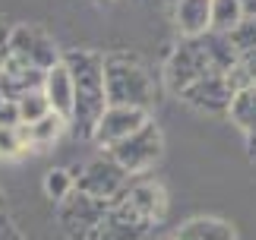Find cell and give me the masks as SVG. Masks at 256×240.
Instances as JSON below:
<instances>
[{
	"label": "cell",
	"instance_id": "obj_1",
	"mask_svg": "<svg viewBox=\"0 0 256 240\" xmlns=\"http://www.w3.org/2000/svg\"><path fill=\"white\" fill-rule=\"evenodd\" d=\"M64 64L73 76V130L80 136H92L102 114L108 111V88H104V57L95 51H66Z\"/></svg>",
	"mask_w": 256,
	"mask_h": 240
},
{
	"label": "cell",
	"instance_id": "obj_2",
	"mask_svg": "<svg viewBox=\"0 0 256 240\" xmlns=\"http://www.w3.org/2000/svg\"><path fill=\"white\" fill-rule=\"evenodd\" d=\"M104 88L108 108H136L149 111L155 102V82L149 66L133 54H108L104 57Z\"/></svg>",
	"mask_w": 256,
	"mask_h": 240
},
{
	"label": "cell",
	"instance_id": "obj_3",
	"mask_svg": "<svg viewBox=\"0 0 256 240\" xmlns=\"http://www.w3.org/2000/svg\"><path fill=\"white\" fill-rule=\"evenodd\" d=\"M218 73L212 64L209 51H206V42L202 38H184L180 44L174 48V54L168 57V66H164V79H168V88L180 98L186 88L200 79Z\"/></svg>",
	"mask_w": 256,
	"mask_h": 240
},
{
	"label": "cell",
	"instance_id": "obj_4",
	"mask_svg": "<svg viewBox=\"0 0 256 240\" xmlns=\"http://www.w3.org/2000/svg\"><path fill=\"white\" fill-rule=\"evenodd\" d=\"M108 206L111 202H102V199H95L88 193L73 190L60 202V208H57V222H60L64 234L70 240H95L98 231H102V224H104Z\"/></svg>",
	"mask_w": 256,
	"mask_h": 240
},
{
	"label": "cell",
	"instance_id": "obj_5",
	"mask_svg": "<svg viewBox=\"0 0 256 240\" xmlns=\"http://www.w3.org/2000/svg\"><path fill=\"white\" fill-rule=\"evenodd\" d=\"M126 186H130V174L114 162L111 152L92 158V162L80 171V177H76V190L95 196V199H102V202H114V199H120L126 193Z\"/></svg>",
	"mask_w": 256,
	"mask_h": 240
},
{
	"label": "cell",
	"instance_id": "obj_6",
	"mask_svg": "<svg viewBox=\"0 0 256 240\" xmlns=\"http://www.w3.org/2000/svg\"><path fill=\"white\" fill-rule=\"evenodd\" d=\"M108 152H111V158L130 177L133 174H142V171H149V168L162 158V130L149 120L142 130H136V133L126 136L124 142L111 146Z\"/></svg>",
	"mask_w": 256,
	"mask_h": 240
},
{
	"label": "cell",
	"instance_id": "obj_7",
	"mask_svg": "<svg viewBox=\"0 0 256 240\" xmlns=\"http://www.w3.org/2000/svg\"><path fill=\"white\" fill-rule=\"evenodd\" d=\"M10 57L22 60V64L42 70V73H48L51 66H57L64 60L57 54V44L32 26H19V28L10 32Z\"/></svg>",
	"mask_w": 256,
	"mask_h": 240
},
{
	"label": "cell",
	"instance_id": "obj_8",
	"mask_svg": "<svg viewBox=\"0 0 256 240\" xmlns=\"http://www.w3.org/2000/svg\"><path fill=\"white\" fill-rule=\"evenodd\" d=\"M152 222L146 215H140L136 208L126 202V199H114L108 206V215H104V224L98 231L95 240H146L152 234Z\"/></svg>",
	"mask_w": 256,
	"mask_h": 240
},
{
	"label": "cell",
	"instance_id": "obj_9",
	"mask_svg": "<svg viewBox=\"0 0 256 240\" xmlns=\"http://www.w3.org/2000/svg\"><path fill=\"white\" fill-rule=\"evenodd\" d=\"M234 95H238V92H234V86L228 82V76H224V73H212V76L200 79V82H193L180 98L190 108H196V111L222 114V111H231Z\"/></svg>",
	"mask_w": 256,
	"mask_h": 240
},
{
	"label": "cell",
	"instance_id": "obj_10",
	"mask_svg": "<svg viewBox=\"0 0 256 240\" xmlns=\"http://www.w3.org/2000/svg\"><path fill=\"white\" fill-rule=\"evenodd\" d=\"M146 124H149V114H146V111H136V108H114L111 104L102 114V120H98L92 139L98 146L111 148L117 142H124L126 136H133L136 130H142Z\"/></svg>",
	"mask_w": 256,
	"mask_h": 240
},
{
	"label": "cell",
	"instance_id": "obj_11",
	"mask_svg": "<svg viewBox=\"0 0 256 240\" xmlns=\"http://www.w3.org/2000/svg\"><path fill=\"white\" fill-rule=\"evenodd\" d=\"M44 86V73L35 66L22 64V60L16 57H6L4 70H0V95L6 98V102H19L22 95L35 92V88Z\"/></svg>",
	"mask_w": 256,
	"mask_h": 240
},
{
	"label": "cell",
	"instance_id": "obj_12",
	"mask_svg": "<svg viewBox=\"0 0 256 240\" xmlns=\"http://www.w3.org/2000/svg\"><path fill=\"white\" fill-rule=\"evenodd\" d=\"M42 88H44L48 102H51V111L60 114L64 120H70V117H73L76 92H73V76H70V70H66L64 60L44 73V86H42Z\"/></svg>",
	"mask_w": 256,
	"mask_h": 240
},
{
	"label": "cell",
	"instance_id": "obj_13",
	"mask_svg": "<svg viewBox=\"0 0 256 240\" xmlns=\"http://www.w3.org/2000/svg\"><path fill=\"white\" fill-rule=\"evenodd\" d=\"M124 199L130 202L140 215H146L152 224H158L164 212H168V196H164L162 184H152V180H142V184H130L126 186Z\"/></svg>",
	"mask_w": 256,
	"mask_h": 240
},
{
	"label": "cell",
	"instance_id": "obj_14",
	"mask_svg": "<svg viewBox=\"0 0 256 240\" xmlns=\"http://www.w3.org/2000/svg\"><path fill=\"white\" fill-rule=\"evenodd\" d=\"M177 26L186 38L212 32V0H177Z\"/></svg>",
	"mask_w": 256,
	"mask_h": 240
},
{
	"label": "cell",
	"instance_id": "obj_15",
	"mask_svg": "<svg viewBox=\"0 0 256 240\" xmlns=\"http://www.w3.org/2000/svg\"><path fill=\"white\" fill-rule=\"evenodd\" d=\"M171 240H238V234L222 218H193V222L177 228Z\"/></svg>",
	"mask_w": 256,
	"mask_h": 240
},
{
	"label": "cell",
	"instance_id": "obj_16",
	"mask_svg": "<svg viewBox=\"0 0 256 240\" xmlns=\"http://www.w3.org/2000/svg\"><path fill=\"white\" fill-rule=\"evenodd\" d=\"M228 114L247 136L250 155H256V88H244V92L234 95V104Z\"/></svg>",
	"mask_w": 256,
	"mask_h": 240
},
{
	"label": "cell",
	"instance_id": "obj_17",
	"mask_svg": "<svg viewBox=\"0 0 256 240\" xmlns=\"http://www.w3.org/2000/svg\"><path fill=\"white\" fill-rule=\"evenodd\" d=\"M64 126L66 120L60 114H48L44 120H38L32 126H19V136H22V146H51L64 133Z\"/></svg>",
	"mask_w": 256,
	"mask_h": 240
},
{
	"label": "cell",
	"instance_id": "obj_18",
	"mask_svg": "<svg viewBox=\"0 0 256 240\" xmlns=\"http://www.w3.org/2000/svg\"><path fill=\"white\" fill-rule=\"evenodd\" d=\"M244 19L240 0H212V32L231 35Z\"/></svg>",
	"mask_w": 256,
	"mask_h": 240
},
{
	"label": "cell",
	"instance_id": "obj_19",
	"mask_svg": "<svg viewBox=\"0 0 256 240\" xmlns=\"http://www.w3.org/2000/svg\"><path fill=\"white\" fill-rule=\"evenodd\" d=\"M16 104H19V120H22V126H32V124H38V120H44L48 114H54L44 88H35V92L22 95Z\"/></svg>",
	"mask_w": 256,
	"mask_h": 240
},
{
	"label": "cell",
	"instance_id": "obj_20",
	"mask_svg": "<svg viewBox=\"0 0 256 240\" xmlns=\"http://www.w3.org/2000/svg\"><path fill=\"white\" fill-rule=\"evenodd\" d=\"M228 82L234 86V92H244V88H256V51L238 57L234 70L228 73Z\"/></svg>",
	"mask_w": 256,
	"mask_h": 240
},
{
	"label": "cell",
	"instance_id": "obj_21",
	"mask_svg": "<svg viewBox=\"0 0 256 240\" xmlns=\"http://www.w3.org/2000/svg\"><path fill=\"white\" fill-rule=\"evenodd\" d=\"M73 190H76V177L66 171V168H54V171L44 177V193L51 196L54 202H64Z\"/></svg>",
	"mask_w": 256,
	"mask_h": 240
},
{
	"label": "cell",
	"instance_id": "obj_22",
	"mask_svg": "<svg viewBox=\"0 0 256 240\" xmlns=\"http://www.w3.org/2000/svg\"><path fill=\"white\" fill-rule=\"evenodd\" d=\"M228 42H231L234 51H238V57L256 51V19H253V16H244V19H240V26L228 35Z\"/></svg>",
	"mask_w": 256,
	"mask_h": 240
},
{
	"label": "cell",
	"instance_id": "obj_23",
	"mask_svg": "<svg viewBox=\"0 0 256 240\" xmlns=\"http://www.w3.org/2000/svg\"><path fill=\"white\" fill-rule=\"evenodd\" d=\"M22 148V136L19 130H4L0 126V155H16Z\"/></svg>",
	"mask_w": 256,
	"mask_h": 240
},
{
	"label": "cell",
	"instance_id": "obj_24",
	"mask_svg": "<svg viewBox=\"0 0 256 240\" xmlns=\"http://www.w3.org/2000/svg\"><path fill=\"white\" fill-rule=\"evenodd\" d=\"M0 126H4V130H19V126H22L16 102H4V104H0Z\"/></svg>",
	"mask_w": 256,
	"mask_h": 240
},
{
	"label": "cell",
	"instance_id": "obj_25",
	"mask_svg": "<svg viewBox=\"0 0 256 240\" xmlns=\"http://www.w3.org/2000/svg\"><path fill=\"white\" fill-rule=\"evenodd\" d=\"M0 240H22V234L13 228V222L6 218V212L0 208Z\"/></svg>",
	"mask_w": 256,
	"mask_h": 240
},
{
	"label": "cell",
	"instance_id": "obj_26",
	"mask_svg": "<svg viewBox=\"0 0 256 240\" xmlns=\"http://www.w3.org/2000/svg\"><path fill=\"white\" fill-rule=\"evenodd\" d=\"M240 6H244V16L256 19V0H240Z\"/></svg>",
	"mask_w": 256,
	"mask_h": 240
},
{
	"label": "cell",
	"instance_id": "obj_27",
	"mask_svg": "<svg viewBox=\"0 0 256 240\" xmlns=\"http://www.w3.org/2000/svg\"><path fill=\"white\" fill-rule=\"evenodd\" d=\"M4 102H6V98H4V95H0V104H4Z\"/></svg>",
	"mask_w": 256,
	"mask_h": 240
}]
</instances>
